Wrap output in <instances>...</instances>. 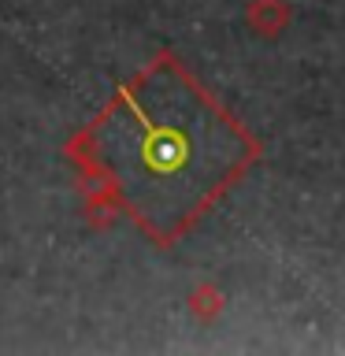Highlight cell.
I'll list each match as a JSON object with an SVG mask.
<instances>
[{"instance_id": "1", "label": "cell", "mask_w": 345, "mask_h": 356, "mask_svg": "<svg viewBox=\"0 0 345 356\" xmlns=\"http://www.w3.org/2000/svg\"><path fill=\"white\" fill-rule=\"evenodd\" d=\"M252 141L175 56H156L67 145L108 208L175 245L252 160Z\"/></svg>"}]
</instances>
